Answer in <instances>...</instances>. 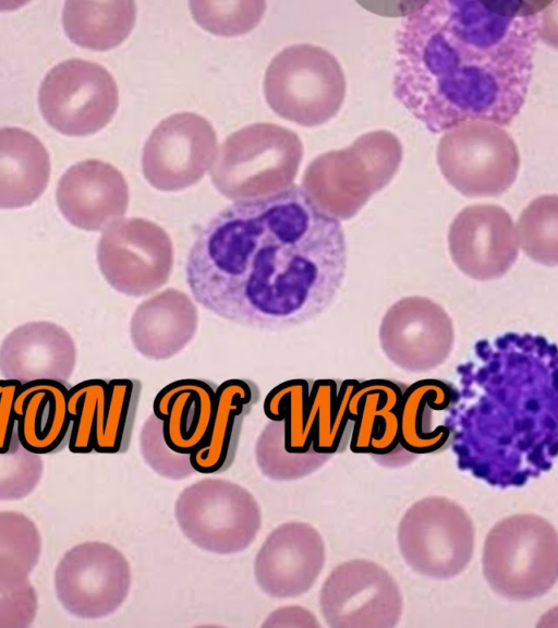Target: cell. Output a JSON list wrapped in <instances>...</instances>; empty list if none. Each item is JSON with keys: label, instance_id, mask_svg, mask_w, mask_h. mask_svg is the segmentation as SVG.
<instances>
[{"label": "cell", "instance_id": "obj_1", "mask_svg": "<svg viewBox=\"0 0 558 628\" xmlns=\"http://www.w3.org/2000/svg\"><path fill=\"white\" fill-rule=\"evenodd\" d=\"M347 268L339 220L299 185L234 202L197 233L185 278L194 300L230 323L283 330L323 314Z\"/></svg>", "mask_w": 558, "mask_h": 628}, {"label": "cell", "instance_id": "obj_2", "mask_svg": "<svg viewBox=\"0 0 558 628\" xmlns=\"http://www.w3.org/2000/svg\"><path fill=\"white\" fill-rule=\"evenodd\" d=\"M539 3L434 0L402 20L392 89L432 133L469 121L509 125L527 94Z\"/></svg>", "mask_w": 558, "mask_h": 628}, {"label": "cell", "instance_id": "obj_3", "mask_svg": "<svg viewBox=\"0 0 558 628\" xmlns=\"http://www.w3.org/2000/svg\"><path fill=\"white\" fill-rule=\"evenodd\" d=\"M401 160L399 138L386 130L372 131L313 159L301 188L323 213L348 220L391 181Z\"/></svg>", "mask_w": 558, "mask_h": 628}, {"label": "cell", "instance_id": "obj_4", "mask_svg": "<svg viewBox=\"0 0 558 628\" xmlns=\"http://www.w3.org/2000/svg\"><path fill=\"white\" fill-rule=\"evenodd\" d=\"M489 588L510 601L545 595L558 578V535L535 514H517L498 521L487 533L482 555Z\"/></svg>", "mask_w": 558, "mask_h": 628}, {"label": "cell", "instance_id": "obj_5", "mask_svg": "<svg viewBox=\"0 0 558 628\" xmlns=\"http://www.w3.org/2000/svg\"><path fill=\"white\" fill-rule=\"evenodd\" d=\"M303 156L300 137L272 123H254L230 134L210 168V179L229 200L277 194L293 185Z\"/></svg>", "mask_w": 558, "mask_h": 628}, {"label": "cell", "instance_id": "obj_6", "mask_svg": "<svg viewBox=\"0 0 558 628\" xmlns=\"http://www.w3.org/2000/svg\"><path fill=\"white\" fill-rule=\"evenodd\" d=\"M347 90L337 58L323 47L292 45L270 61L264 80L265 98L281 118L304 126L329 121L340 110Z\"/></svg>", "mask_w": 558, "mask_h": 628}, {"label": "cell", "instance_id": "obj_7", "mask_svg": "<svg viewBox=\"0 0 558 628\" xmlns=\"http://www.w3.org/2000/svg\"><path fill=\"white\" fill-rule=\"evenodd\" d=\"M359 384L331 378H294L280 383L263 404L270 421H282L284 444L290 452H306L312 447L322 454H336L349 422L347 408Z\"/></svg>", "mask_w": 558, "mask_h": 628}, {"label": "cell", "instance_id": "obj_8", "mask_svg": "<svg viewBox=\"0 0 558 628\" xmlns=\"http://www.w3.org/2000/svg\"><path fill=\"white\" fill-rule=\"evenodd\" d=\"M174 517L191 543L219 555L245 551L262 526L254 496L226 479L207 478L186 486L175 500Z\"/></svg>", "mask_w": 558, "mask_h": 628}, {"label": "cell", "instance_id": "obj_9", "mask_svg": "<svg viewBox=\"0 0 558 628\" xmlns=\"http://www.w3.org/2000/svg\"><path fill=\"white\" fill-rule=\"evenodd\" d=\"M397 542L412 570L426 578L446 580L461 573L470 564L475 530L459 504L432 496L408 508L398 526Z\"/></svg>", "mask_w": 558, "mask_h": 628}, {"label": "cell", "instance_id": "obj_10", "mask_svg": "<svg viewBox=\"0 0 558 628\" xmlns=\"http://www.w3.org/2000/svg\"><path fill=\"white\" fill-rule=\"evenodd\" d=\"M441 174L468 197H494L515 181L520 156L512 136L495 123L469 121L441 135L437 147Z\"/></svg>", "mask_w": 558, "mask_h": 628}, {"label": "cell", "instance_id": "obj_11", "mask_svg": "<svg viewBox=\"0 0 558 628\" xmlns=\"http://www.w3.org/2000/svg\"><path fill=\"white\" fill-rule=\"evenodd\" d=\"M96 256L109 286L133 298L151 294L166 285L174 264L170 235L141 217L121 218L106 227Z\"/></svg>", "mask_w": 558, "mask_h": 628}, {"label": "cell", "instance_id": "obj_12", "mask_svg": "<svg viewBox=\"0 0 558 628\" xmlns=\"http://www.w3.org/2000/svg\"><path fill=\"white\" fill-rule=\"evenodd\" d=\"M45 120L66 135H87L102 129L119 105L113 76L100 64L83 59L53 67L39 87Z\"/></svg>", "mask_w": 558, "mask_h": 628}, {"label": "cell", "instance_id": "obj_13", "mask_svg": "<svg viewBox=\"0 0 558 628\" xmlns=\"http://www.w3.org/2000/svg\"><path fill=\"white\" fill-rule=\"evenodd\" d=\"M53 582L57 599L68 613L81 619H99L113 614L126 600L132 573L117 547L87 541L64 553Z\"/></svg>", "mask_w": 558, "mask_h": 628}, {"label": "cell", "instance_id": "obj_14", "mask_svg": "<svg viewBox=\"0 0 558 628\" xmlns=\"http://www.w3.org/2000/svg\"><path fill=\"white\" fill-rule=\"evenodd\" d=\"M402 606L395 578L368 559L338 565L319 592L320 613L331 628H392L401 618Z\"/></svg>", "mask_w": 558, "mask_h": 628}, {"label": "cell", "instance_id": "obj_15", "mask_svg": "<svg viewBox=\"0 0 558 628\" xmlns=\"http://www.w3.org/2000/svg\"><path fill=\"white\" fill-rule=\"evenodd\" d=\"M217 135L208 120L194 112L172 114L153 130L142 154L143 173L159 191L175 192L197 183L211 167Z\"/></svg>", "mask_w": 558, "mask_h": 628}, {"label": "cell", "instance_id": "obj_16", "mask_svg": "<svg viewBox=\"0 0 558 628\" xmlns=\"http://www.w3.org/2000/svg\"><path fill=\"white\" fill-rule=\"evenodd\" d=\"M383 352L399 369L423 373L440 366L454 343L445 309L426 297H405L385 313L379 326Z\"/></svg>", "mask_w": 558, "mask_h": 628}, {"label": "cell", "instance_id": "obj_17", "mask_svg": "<svg viewBox=\"0 0 558 628\" xmlns=\"http://www.w3.org/2000/svg\"><path fill=\"white\" fill-rule=\"evenodd\" d=\"M448 247L460 271L480 281L502 277L515 263L519 242L510 214L495 204H474L450 224Z\"/></svg>", "mask_w": 558, "mask_h": 628}, {"label": "cell", "instance_id": "obj_18", "mask_svg": "<svg viewBox=\"0 0 558 628\" xmlns=\"http://www.w3.org/2000/svg\"><path fill=\"white\" fill-rule=\"evenodd\" d=\"M326 560L320 533L310 523L290 521L275 528L254 559V578L270 597L305 594L318 579Z\"/></svg>", "mask_w": 558, "mask_h": 628}, {"label": "cell", "instance_id": "obj_19", "mask_svg": "<svg viewBox=\"0 0 558 628\" xmlns=\"http://www.w3.org/2000/svg\"><path fill=\"white\" fill-rule=\"evenodd\" d=\"M56 197L63 217L87 231H102L121 219L130 198L123 174L96 159L71 166L59 180Z\"/></svg>", "mask_w": 558, "mask_h": 628}, {"label": "cell", "instance_id": "obj_20", "mask_svg": "<svg viewBox=\"0 0 558 628\" xmlns=\"http://www.w3.org/2000/svg\"><path fill=\"white\" fill-rule=\"evenodd\" d=\"M76 365L70 333L52 322H28L10 331L0 346V373L21 385L52 381L68 385Z\"/></svg>", "mask_w": 558, "mask_h": 628}, {"label": "cell", "instance_id": "obj_21", "mask_svg": "<svg viewBox=\"0 0 558 628\" xmlns=\"http://www.w3.org/2000/svg\"><path fill=\"white\" fill-rule=\"evenodd\" d=\"M198 328V311L182 290L167 288L142 301L130 321V338L135 350L153 361L171 359L193 340Z\"/></svg>", "mask_w": 558, "mask_h": 628}, {"label": "cell", "instance_id": "obj_22", "mask_svg": "<svg viewBox=\"0 0 558 628\" xmlns=\"http://www.w3.org/2000/svg\"><path fill=\"white\" fill-rule=\"evenodd\" d=\"M217 384L204 378H183L161 388L153 413L162 422L167 445L190 455L205 444L214 418Z\"/></svg>", "mask_w": 558, "mask_h": 628}, {"label": "cell", "instance_id": "obj_23", "mask_svg": "<svg viewBox=\"0 0 558 628\" xmlns=\"http://www.w3.org/2000/svg\"><path fill=\"white\" fill-rule=\"evenodd\" d=\"M69 386L52 381L21 385L13 401L17 436L28 450L56 454L69 443L71 419L66 410Z\"/></svg>", "mask_w": 558, "mask_h": 628}, {"label": "cell", "instance_id": "obj_24", "mask_svg": "<svg viewBox=\"0 0 558 628\" xmlns=\"http://www.w3.org/2000/svg\"><path fill=\"white\" fill-rule=\"evenodd\" d=\"M259 397L258 386L248 378H231L217 386L208 437L190 454L196 473L219 474L232 466L244 418Z\"/></svg>", "mask_w": 558, "mask_h": 628}, {"label": "cell", "instance_id": "obj_25", "mask_svg": "<svg viewBox=\"0 0 558 628\" xmlns=\"http://www.w3.org/2000/svg\"><path fill=\"white\" fill-rule=\"evenodd\" d=\"M402 390L389 379L375 378L355 386L347 414L354 422L350 448L357 454L387 455L399 445Z\"/></svg>", "mask_w": 558, "mask_h": 628}, {"label": "cell", "instance_id": "obj_26", "mask_svg": "<svg viewBox=\"0 0 558 628\" xmlns=\"http://www.w3.org/2000/svg\"><path fill=\"white\" fill-rule=\"evenodd\" d=\"M49 174V155L34 134L0 128V208L33 204L47 188Z\"/></svg>", "mask_w": 558, "mask_h": 628}, {"label": "cell", "instance_id": "obj_27", "mask_svg": "<svg viewBox=\"0 0 558 628\" xmlns=\"http://www.w3.org/2000/svg\"><path fill=\"white\" fill-rule=\"evenodd\" d=\"M136 9L131 0L65 1L62 24L69 38L85 48L108 50L132 32Z\"/></svg>", "mask_w": 558, "mask_h": 628}, {"label": "cell", "instance_id": "obj_28", "mask_svg": "<svg viewBox=\"0 0 558 628\" xmlns=\"http://www.w3.org/2000/svg\"><path fill=\"white\" fill-rule=\"evenodd\" d=\"M452 400L449 386L439 379L426 378L402 391L399 408V443L411 454H430L442 448L450 430L438 425L426 427L425 418L433 411L447 410Z\"/></svg>", "mask_w": 558, "mask_h": 628}, {"label": "cell", "instance_id": "obj_29", "mask_svg": "<svg viewBox=\"0 0 558 628\" xmlns=\"http://www.w3.org/2000/svg\"><path fill=\"white\" fill-rule=\"evenodd\" d=\"M41 535L26 515L0 511V583L28 579L41 554Z\"/></svg>", "mask_w": 558, "mask_h": 628}, {"label": "cell", "instance_id": "obj_30", "mask_svg": "<svg viewBox=\"0 0 558 628\" xmlns=\"http://www.w3.org/2000/svg\"><path fill=\"white\" fill-rule=\"evenodd\" d=\"M332 455L290 452L284 444L282 421H269L255 444V460L260 472L271 481L288 482L305 478L318 470Z\"/></svg>", "mask_w": 558, "mask_h": 628}, {"label": "cell", "instance_id": "obj_31", "mask_svg": "<svg viewBox=\"0 0 558 628\" xmlns=\"http://www.w3.org/2000/svg\"><path fill=\"white\" fill-rule=\"evenodd\" d=\"M142 383L137 378L108 381L107 415L101 430L93 437L94 451L123 454L129 449Z\"/></svg>", "mask_w": 558, "mask_h": 628}, {"label": "cell", "instance_id": "obj_32", "mask_svg": "<svg viewBox=\"0 0 558 628\" xmlns=\"http://www.w3.org/2000/svg\"><path fill=\"white\" fill-rule=\"evenodd\" d=\"M515 232L519 247L534 262L558 264V196L545 194L533 200L520 214Z\"/></svg>", "mask_w": 558, "mask_h": 628}, {"label": "cell", "instance_id": "obj_33", "mask_svg": "<svg viewBox=\"0 0 558 628\" xmlns=\"http://www.w3.org/2000/svg\"><path fill=\"white\" fill-rule=\"evenodd\" d=\"M108 381L93 378L69 388L66 410L71 419L68 447L73 454L94 451L93 437L106 420Z\"/></svg>", "mask_w": 558, "mask_h": 628}, {"label": "cell", "instance_id": "obj_34", "mask_svg": "<svg viewBox=\"0 0 558 628\" xmlns=\"http://www.w3.org/2000/svg\"><path fill=\"white\" fill-rule=\"evenodd\" d=\"M190 10L195 22L211 34L234 37L257 26L265 10L263 0H192Z\"/></svg>", "mask_w": 558, "mask_h": 628}, {"label": "cell", "instance_id": "obj_35", "mask_svg": "<svg viewBox=\"0 0 558 628\" xmlns=\"http://www.w3.org/2000/svg\"><path fill=\"white\" fill-rule=\"evenodd\" d=\"M43 474L41 455L26 449L16 432L10 448L0 452V502L25 498L37 487Z\"/></svg>", "mask_w": 558, "mask_h": 628}, {"label": "cell", "instance_id": "obj_36", "mask_svg": "<svg viewBox=\"0 0 558 628\" xmlns=\"http://www.w3.org/2000/svg\"><path fill=\"white\" fill-rule=\"evenodd\" d=\"M140 451L149 468L162 478L177 481L196 473L190 455L177 452L167 445L162 422L154 413L142 425Z\"/></svg>", "mask_w": 558, "mask_h": 628}, {"label": "cell", "instance_id": "obj_37", "mask_svg": "<svg viewBox=\"0 0 558 628\" xmlns=\"http://www.w3.org/2000/svg\"><path fill=\"white\" fill-rule=\"evenodd\" d=\"M38 596L28 579L0 583V628H27L37 615Z\"/></svg>", "mask_w": 558, "mask_h": 628}, {"label": "cell", "instance_id": "obj_38", "mask_svg": "<svg viewBox=\"0 0 558 628\" xmlns=\"http://www.w3.org/2000/svg\"><path fill=\"white\" fill-rule=\"evenodd\" d=\"M21 384L15 381L2 379L0 389V452H5L17 432L16 418L13 412V401Z\"/></svg>", "mask_w": 558, "mask_h": 628}, {"label": "cell", "instance_id": "obj_39", "mask_svg": "<svg viewBox=\"0 0 558 628\" xmlns=\"http://www.w3.org/2000/svg\"><path fill=\"white\" fill-rule=\"evenodd\" d=\"M267 620H274L268 626H272L276 621L282 620L283 623L287 620L295 621V626L299 627H319V623H317L316 617L306 608L301 606H287L277 609L276 612L271 613ZM281 623L279 626H282Z\"/></svg>", "mask_w": 558, "mask_h": 628}]
</instances>
